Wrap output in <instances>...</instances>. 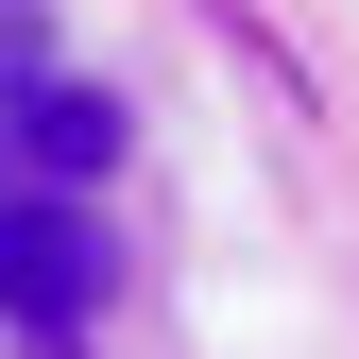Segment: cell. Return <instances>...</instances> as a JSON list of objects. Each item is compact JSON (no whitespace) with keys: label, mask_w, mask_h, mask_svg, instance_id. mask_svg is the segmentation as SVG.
<instances>
[{"label":"cell","mask_w":359,"mask_h":359,"mask_svg":"<svg viewBox=\"0 0 359 359\" xmlns=\"http://www.w3.org/2000/svg\"><path fill=\"white\" fill-rule=\"evenodd\" d=\"M103 291H120V240H103V205H86V189H0V325L69 342Z\"/></svg>","instance_id":"1"},{"label":"cell","mask_w":359,"mask_h":359,"mask_svg":"<svg viewBox=\"0 0 359 359\" xmlns=\"http://www.w3.org/2000/svg\"><path fill=\"white\" fill-rule=\"evenodd\" d=\"M120 171V103L103 86H18V103H0V189H103Z\"/></svg>","instance_id":"2"},{"label":"cell","mask_w":359,"mask_h":359,"mask_svg":"<svg viewBox=\"0 0 359 359\" xmlns=\"http://www.w3.org/2000/svg\"><path fill=\"white\" fill-rule=\"evenodd\" d=\"M18 86H52V0H0V103Z\"/></svg>","instance_id":"3"}]
</instances>
